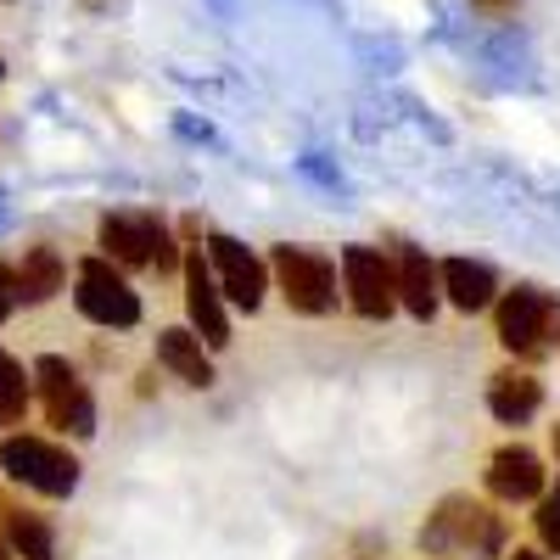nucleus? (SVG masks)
<instances>
[{
	"label": "nucleus",
	"mask_w": 560,
	"mask_h": 560,
	"mask_svg": "<svg viewBox=\"0 0 560 560\" xmlns=\"http://www.w3.org/2000/svg\"><path fill=\"white\" fill-rule=\"evenodd\" d=\"M0 79H7V62H0Z\"/></svg>",
	"instance_id": "nucleus-25"
},
{
	"label": "nucleus",
	"mask_w": 560,
	"mask_h": 560,
	"mask_svg": "<svg viewBox=\"0 0 560 560\" xmlns=\"http://www.w3.org/2000/svg\"><path fill=\"white\" fill-rule=\"evenodd\" d=\"M555 325V298L538 292V287H516L504 303H499V342L510 353H533Z\"/></svg>",
	"instance_id": "nucleus-9"
},
{
	"label": "nucleus",
	"mask_w": 560,
	"mask_h": 560,
	"mask_svg": "<svg viewBox=\"0 0 560 560\" xmlns=\"http://www.w3.org/2000/svg\"><path fill=\"white\" fill-rule=\"evenodd\" d=\"M0 471L45 499H68L79 488V459L45 438H7L0 443Z\"/></svg>",
	"instance_id": "nucleus-2"
},
{
	"label": "nucleus",
	"mask_w": 560,
	"mask_h": 560,
	"mask_svg": "<svg viewBox=\"0 0 560 560\" xmlns=\"http://www.w3.org/2000/svg\"><path fill=\"white\" fill-rule=\"evenodd\" d=\"M102 247H107V264L118 269H174L179 253H174V236H168V224L152 219V213H107L102 219Z\"/></svg>",
	"instance_id": "nucleus-3"
},
{
	"label": "nucleus",
	"mask_w": 560,
	"mask_h": 560,
	"mask_svg": "<svg viewBox=\"0 0 560 560\" xmlns=\"http://www.w3.org/2000/svg\"><path fill=\"white\" fill-rule=\"evenodd\" d=\"M393 292H398V303H404L415 319H432V314H438V298H443V292H438V269L427 264V253H415V247H409V253L398 258V269H393Z\"/></svg>",
	"instance_id": "nucleus-13"
},
{
	"label": "nucleus",
	"mask_w": 560,
	"mask_h": 560,
	"mask_svg": "<svg viewBox=\"0 0 560 560\" xmlns=\"http://www.w3.org/2000/svg\"><path fill=\"white\" fill-rule=\"evenodd\" d=\"M62 280H68V269H62L57 247H23V264L12 269V292H18V303L39 308L62 292Z\"/></svg>",
	"instance_id": "nucleus-12"
},
{
	"label": "nucleus",
	"mask_w": 560,
	"mask_h": 560,
	"mask_svg": "<svg viewBox=\"0 0 560 560\" xmlns=\"http://www.w3.org/2000/svg\"><path fill=\"white\" fill-rule=\"evenodd\" d=\"M342 280H348V303L364 319H387L398 292H393V264L376 247H348L342 253Z\"/></svg>",
	"instance_id": "nucleus-8"
},
{
	"label": "nucleus",
	"mask_w": 560,
	"mask_h": 560,
	"mask_svg": "<svg viewBox=\"0 0 560 560\" xmlns=\"http://www.w3.org/2000/svg\"><path fill=\"white\" fill-rule=\"evenodd\" d=\"M488 493L504 504H527L544 493V459L533 448H499L488 459Z\"/></svg>",
	"instance_id": "nucleus-11"
},
{
	"label": "nucleus",
	"mask_w": 560,
	"mask_h": 560,
	"mask_svg": "<svg viewBox=\"0 0 560 560\" xmlns=\"http://www.w3.org/2000/svg\"><path fill=\"white\" fill-rule=\"evenodd\" d=\"M544 404V387L527 376V370H499V376L488 382V409L504 420V427H522L527 415H538Z\"/></svg>",
	"instance_id": "nucleus-15"
},
{
	"label": "nucleus",
	"mask_w": 560,
	"mask_h": 560,
	"mask_svg": "<svg viewBox=\"0 0 560 560\" xmlns=\"http://www.w3.org/2000/svg\"><path fill=\"white\" fill-rule=\"evenodd\" d=\"M477 7H504V0H477Z\"/></svg>",
	"instance_id": "nucleus-23"
},
{
	"label": "nucleus",
	"mask_w": 560,
	"mask_h": 560,
	"mask_svg": "<svg viewBox=\"0 0 560 560\" xmlns=\"http://www.w3.org/2000/svg\"><path fill=\"white\" fill-rule=\"evenodd\" d=\"M73 303L84 319L96 325H118V331H129V325L140 319V298L135 287L107 264V258H84L79 264V287H73Z\"/></svg>",
	"instance_id": "nucleus-6"
},
{
	"label": "nucleus",
	"mask_w": 560,
	"mask_h": 560,
	"mask_svg": "<svg viewBox=\"0 0 560 560\" xmlns=\"http://www.w3.org/2000/svg\"><path fill=\"white\" fill-rule=\"evenodd\" d=\"M438 292H448V303L459 314H477L493 303V269L488 264H471V258H448L438 269Z\"/></svg>",
	"instance_id": "nucleus-14"
},
{
	"label": "nucleus",
	"mask_w": 560,
	"mask_h": 560,
	"mask_svg": "<svg viewBox=\"0 0 560 560\" xmlns=\"http://www.w3.org/2000/svg\"><path fill=\"white\" fill-rule=\"evenodd\" d=\"M510 560H544V555H533V549H516V555H510Z\"/></svg>",
	"instance_id": "nucleus-21"
},
{
	"label": "nucleus",
	"mask_w": 560,
	"mask_h": 560,
	"mask_svg": "<svg viewBox=\"0 0 560 560\" xmlns=\"http://www.w3.org/2000/svg\"><path fill=\"white\" fill-rule=\"evenodd\" d=\"M208 253H213V287H219V298H230L236 308L258 314L264 308V292H269L264 264L236 236H208Z\"/></svg>",
	"instance_id": "nucleus-7"
},
{
	"label": "nucleus",
	"mask_w": 560,
	"mask_h": 560,
	"mask_svg": "<svg viewBox=\"0 0 560 560\" xmlns=\"http://www.w3.org/2000/svg\"><path fill=\"white\" fill-rule=\"evenodd\" d=\"M28 393H34V382H28V370L0 348V420H23V409H28Z\"/></svg>",
	"instance_id": "nucleus-18"
},
{
	"label": "nucleus",
	"mask_w": 560,
	"mask_h": 560,
	"mask_svg": "<svg viewBox=\"0 0 560 560\" xmlns=\"http://www.w3.org/2000/svg\"><path fill=\"white\" fill-rule=\"evenodd\" d=\"M538 538H544L549 549H560V482H555V493L538 504Z\"/></svg>",
	"instance_id": "nucleus-19"
},
{
	"label": "nucleus",
	"mask_w": 560,
	"mask_h": 560,
	"mask_svg": "<svg viewBox=\"0 0 560 560\" xmlns=\"http://www.w3.org/2000/svg\"><path fill=\"white\" fill-rule=\"evenodd\" d=\"M555 454H560V427H555Z\"/></svg>",
	"instance_id": "nucleus-24"
},
{
	"label": "nucleus",
	"mask_w": 560,
	"mask_h": 560,
	"mask_svg": "<svg viewBox=\"0 0 560 560\" xmlns=\"http://www.w3.org/2000/svg\"><path fill=\"white\" fill-rule=\"evenodd\" d=\"M275 280H280V298L298 314H331V303H337V269L325 253L275 247Z\"/></svg>",
	"instance_id": "nucleus-4"
},
{
	"label": "nucleus",
	"mask_w": 560,
	"mask_h": 560,
	"mask_svg": "<svg viewBox=\"0 0 560 560\" xmlns=\"http://www.w3.org/2000/svg\"><path fill=\"white\" fill-rule=\"evenodd\" d=\"M158 359L174 370V382H185V387H213V359L202 353V342L191 337V331H163L158 337Z\"/></svg>",
	"instance_id": "nucleus-16"
},
{
	"label": "nucleus",
	"mask_w": 560,
	"mask_h": 560,
	"mask_svg": "<svg viewBox=\"0 0 560 560\" xmlns=\"http://www.w3.org/2000/svg\"><path fill=\"white\" fill-rule=\"evenodd\" d=\"M0 560H12V549H7V538H0Z\"/></svg>",
	"instance_id": "nucleus-22"
},
{
	"label": "nucleus",
	"mask_w": 560,
	"mask_h": 560,
	"mask_svg": "<svg viewBox=\"0 0 560 560\" xmlns=\"http://www.w3.org/2000/svg\"><path fill=\"white\" fill-rule=\"evenodd\" d=\"M28 382H39V398H45L51 427H62V432H73V438H90V432H96V404H90V393H84V382H79V370H73L68 359L45 353V359L34 364Z\"/></svg>",
	"instance_id": "nucleus-5"
},
{
	"label": "nucleus",
	"mask_w": 560,
	"mask_h": 560,
	"mask_svg": "<svg viewBox=\"0 0 560 560\" xmlns=\"http://www.w3.org/2000/svg\"><path fill=\"white\" fill-rule=\"evenodd\" d=\"M185 308H191V325H197L191 337H197V342H208V348H224V342H230L224 298H219V287H213V269H208L202 247L185 253Z\"/></svg>",
	"instance_id": "nucleus-10"
},
{
	"label": "nucleus",
	"mask_w": 560,
	"mask_h": 560,
	"mask_svg": "<svg viewBox=\"0 0 560 560\" xmlns=\"http://www.w3.org/2000/svg\"><path fill=\"white\" fill-rule=\"evenodd\" d=\"M420 544H427L432 555H471V560H482V555H493L504 544V522L477 499H443L438 516L427 522V533H420Z\"/></svg>",
	"instance_id": "nucleus-1"
},
{
	"label": "nucleus",
	"mask_w": 560,
	"mask_h": 560,
	"mask_svg": "<svg viewBox=\"0 0 560 560\" xmlns=\"http://www.w3.org/2000/svg\"><path fill=\"white\" fill-rule=\"evenodd\" d=\"M18 308V292H12V269L0 264V325H7V314Z\"/></svg>",
	"instance_id": "nucleus-20"
},
{
	"label": "nucleus",
	"mask_w": 560,
	"mask_h": 560,
	"mask_svg": "<svg viewBox=\"0 0 560 560\" xmlns=\"http://www.w3.org/2000/svg\"><path fill=\"white\" fill-rule=\"evenodd\" d=\"M7 549L23 555V560H57V538H51V527H45V516H34V510H12L7 516Z\"/></svg>",
	"instance_id": "nucleus-17"
}]
</instances>
